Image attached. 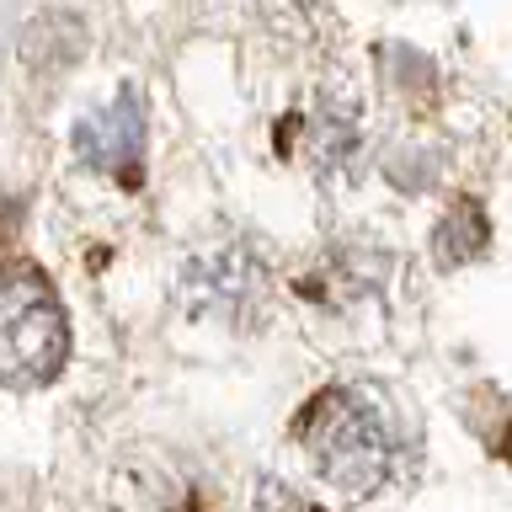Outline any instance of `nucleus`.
I'll return each instance as SVG.
<instances>
[{
    "label": "nucleus",
    "mask_w": 512,
    "mask_h": 512,
    "mask_svg": "<svg viewBox=\"0 0 512 512\" xmlns=\"http://www.w3.org/2000/svg\"><path fill=\"white\" fill-rule=\"evenodd\" d=\"M75 155L86 160L91 171L134 182L139 166H144V102H139V91L123 86L112 102L86 112V118L75 123Z\"/></svg>",
    "instance_id": "nucleus-3"
},
{
    "label": "nucleus",
    "mask_w": 512,
    "mask_h": 512,
    "mask_svg": "<svg viewBox=\"0 0 512 512\" xmlns=\"http://www.w3.org/2000/svg\"><path fill=\"white\" fill-rule=\"evenodd\" d=\"M70 358V320L38 272L0 283V384H48Z\"/></svg>",
    "instance_id": "nucleus-2"
},
{
    "label": "nucleus",
    "mask_w": 512,
    "mask_h": 512,
    "mask_svg": "<svg viewBox=\"0 0 512 512\" xmlns=\"http://www.w3.org/2000/svg\"><path fill=\"white\" fill-rule=\"evenodd\" d=\"M187 304L203 315H240L262 299V262L246 246H214L203 256H192L187 267Z\"/></svg>",
    "instance_id": "nucleus-4"
},
{
    "label": "nucleus",
    "mask_w": 512,
    "mask_h": 512,
    "mask_svg": "<svg viewBox=\"0 0 512 512\" xmlns=\"http://www.w3.org/2000/svg\"><path fill=\"white\" fill-rule=\"evenodd\" d=\"M299 438L310 448L315 470L342 496H374L390 480L395 448L379 406L358 390H326L299 416Z\"/></svg>",
    "instance_id": "nucleus-1"
}]
</instances>
